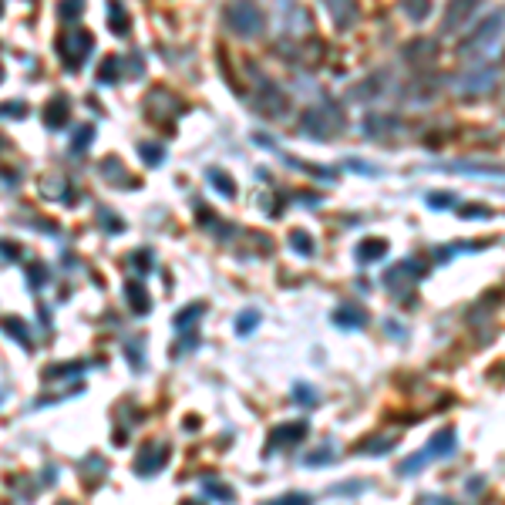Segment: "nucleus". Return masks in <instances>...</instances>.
I'll use <instances>...</instances> for the list:
<instances>
[{"mask_svg":"<svg viewBox=\"0 0 505 505\" xmlns=\"http://www.w3.org/2000/svg\"><path fill=\"white\" fill-rule=\"evenodd\" d=\"M458 216H462V219H489L492 212L489 209H458Z\"/></svg>","mask_w":505,"mask_h":505,"instance_id":"9b49d317","label":"nucleus"},{"mask_svg":"<svg viewBox=\"0 0 505 505\" xmlns=\"http://www.w3.org/2000/svg\"><path fill=\"white\" fill-rule=\"evenodd\" d=\"M253 327H256V313H250V317H246V320H243V317H239V330H253Z\"/></svg>","mask_w":505,"mask_h":505,"instance_id":"f8f14e48","label":"nucleus"},{"mask_svg":"<svg viewBox=\"0 0 505 505\" xmlns=\"http://www.w3.org/2000/svg\"><path fill=\"white\" fill-rule=\"evenodd\" d=\"M451 451H455V431L451 428H441L431 441H428V448L421 451V455H414V458H407L405 465H401V472H418L424 462H435V458H448Z\"/></svg>","mask_w":505,"mask_h":505,"instance_id":"f257e3e1","label":"nucleus"},{"mask_svg":"<svg viewBox=\"0 0 505 505\" xmlns=\"http://www.w3.org/2000/svg\"><path fill=\"white\" fill-rule=\"evenodd\" d=\"M303 435H307V424H303V421H294V424H286V428H280L277 435L269 438V445L277 448L280 441H300Z\"/></svg>","mask_w":505,"mask_h":505,"instance_id":"39448f33","label":"nucleus"},{"mask_svg":"<svg viewBox=\"0 0 505 505\" xmlns=\"http://www.w3.org/2000/svg\"><path fill=\"white\" fill-rule=\"evenodd\" d=\"M495 68H478L475 74H465L462 81H455V88L458 91H465V95H475V91H485V88H492L495 84Z\"/></svg>","mask_w":505,"mask_h":505,"instance_id":"f03ea898","label":"nucleus"},{"mask_svg":"<svg viewBox=\"0 0 505 505\" xmlns=\"http://www.w3.org/2000/svg\"><path fill=\"white\" fill-rule=\"evenodd\" d=\"M478 0H455V4H451L448 7V21H445V30H451L455 28V24H462V21H468V7H475Z\"/></svg>","mask_w":505,"mask_h":505,"instance_id":"423d86ee","label":"nucleus"},{"mask_svg":"<svg viewBox=\"0 0 505 505\" xmlns=\"http://www.w3.org/2000/svg\"><path fill=\"white\" fill-rule=\"evenodd\" d=\"M334 320L340 323V327H347V323H351V327H357V330H361V327L367 323V317H364V313H361L357 307H351V310L344 307V310H337V317H334Z\"/></svg>","mask_w":505,"mask_h":505,"instance_id":"0eeeda50","label":"nucleus"},{"mask_svg":"<svg viewBox=\"0 0 505 505\" xmlns=\"http://www.w3.org/2000/svg\"><path fill=\"white\" fill-rule=\"evenodd\" d=\"M502 24H505V17H502V14H495V17L489 21V28L482 24V28H478V34H472V37L465 41L462 51H475V47H482V41H492V37H495V34L502 30Z\"/></svg>","mask_w":505,"mask_h":505,"instance_id":"7ed1b4c3","label":"nucleus"},{"mask_svg":"<svg viewBox=\"0 0 505 505\" xmlns=\"http://www.w3.org/2000/svg\"><path fill=\"white\" fill-rule=\"evenodd\" d=\"M290 243H294V250H300L303 256H310V253H313V243L307 239V233H294V239H290Z\"/></svg>","mask_w":505,"mask_h":505,"instance_id":"1a4fd4ad","label":"nucleus"},{"mask_svg":"<svg viewBox=\"0 0 505 505\" xmlns=\"http://www.w3.org/2000/svg\"><path fill=\"white\" fill-rule=\"evenodd\" d=\"M405 7L414 14V21H421V17H424V11H428V0H407Z\"/></svg>","mask_w":505,"mask_h":505,"instance_id":"9d476101","label":"nucleus"},{"mask_svg":"<svg viewBox=\"0 0 505 505\" xmlns=\"http://www.w3.org/2000/svg\"><path fill=\"white\" fill-rule=\"evenodd\" d=\"M388 253V243L384 239H364L361 246H357V263H374Z\"/></svg>","mask_w":505,"mask_h":505,"instance_id":"20e7f679","label":"nucleus"},{"mask_svg":"<svg viewBox=\"0 0 505 505\" xmlns=\"http://www.w3.org/2000/svg\"><path fill=\"white\" fill-rule=\"evenodd\" d=\"M428 206L431 209H448V206H458V196L455 192H428Z\"/></svg>","mask_w":505,"mask_h":505,"instance_id":"6e6552de","label":"nucleus"}]
</instances>
